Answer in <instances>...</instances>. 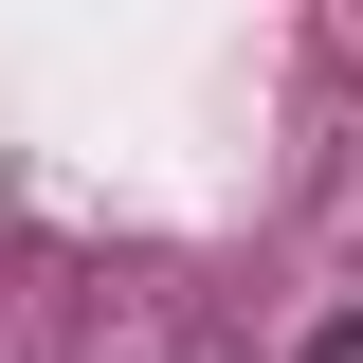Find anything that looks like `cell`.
<instances>
[{
  "mask_svg": "<svg viewBox=\"0 0 363 363\" xmlns=\"http://www.w3.org/2000/svg\"><path fill=\"white\" fill-rule=\"evenodd\" d=\"M291 363H363V291H327V309H309V345H291Z\"/></svg>",
  "mask_w": 363,
  "mask_h": 363,
  "instance_id": "obj_1",
  "label": "cell"
}]
</instances>
